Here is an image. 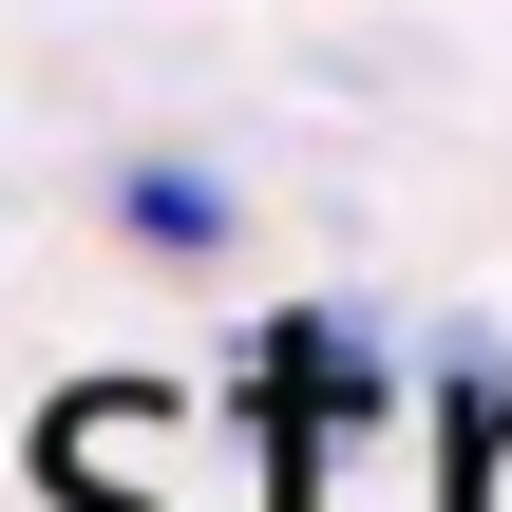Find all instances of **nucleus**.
<instances>
[{"mask_svg": "<svg viewBox=\"0 0 512 512\" xmlns=\"http://www.w3.org/2000/svg\"><path fill=\"white\" fill-rule=\"evenodd\" d=\"M228 418H247V456H266V512H323L342 456L399 418V361H380L361 304H266V323L228 342Z\"/></svg>", "mask_w": 512, "mask_h": 512, "instance_id": "nucleus-1", "label": "nucleus"}, {"mask_svg": "<svg viewBox=\"0 0 512 512\" xmlns=\"http://www.w3.org/2000/svg\"><path fill=\"white\" fill-rule=\"evenodd\" d=\"M114 247H152V266H228V247H247V190H228L209 152H114Z\"/></svg>", "mask_w": 512, "mask_h": 512, "instance_id": "nucleus-2", "label": "nucleus"}, {"mask_svg": "<svg viewBox=\"0 0 512 512\" xmlns=\"http://www.w3.org/2000/svg\"><path fill=\"white\" fill-rule=\"evenodd\" d=\"M512 494V342H437V512Z\"/></svg>", "mask_w": 512, "mask_h": 512, "instance_id": "nucleus-3", "label": "nucleus"}]
</instances>
